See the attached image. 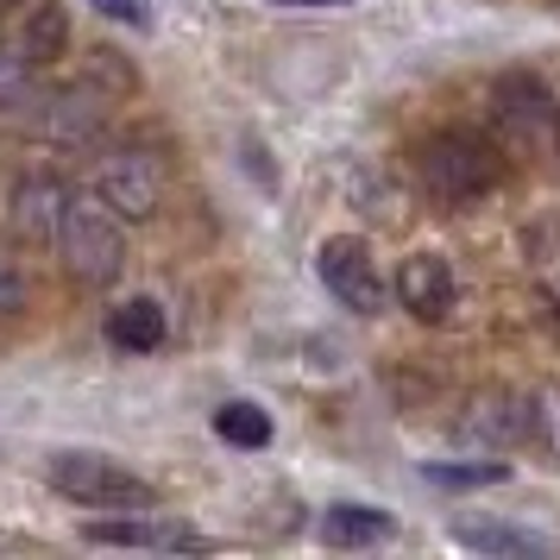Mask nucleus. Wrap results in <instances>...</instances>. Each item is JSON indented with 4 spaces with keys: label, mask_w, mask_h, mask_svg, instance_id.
<instances>
[{
    "label": "nucleus",
    "mask_w": 560,
    "mask_h": 560,
    "mask_svg": "<svg viewBox=\"0 0 560 560\" xmlns=\"http://www.w3.org/2000/svg\"><path fill=\"white\" fill-rule=\"evenodd\" d=\"M214 429H221V441H233V447H265V441H271V416L258 404H228V409H214Z\"/></svg>",
    "instance_id": "obj_17"
},
{
    "label": "nucleus",
    "mask_w": 560,
    "mask_h": 560,
    "mask_svg": "<svg viewBox=\"0 0 560 560\" xmlns=\"http://www.w3.org/2000/svg\"><path fill=\"white\" fill-rule=\"evenodd\" d=\"M529 441H541V447L555 454V466H560V384L535 390V404H529Z\"/></svg>",
    "instance_id": "obj_18"
},
{
    "label": "nucleus",
    "mask_w": 560,
    "mask_h": 560,
    "mask_svg": "<svg viewBox=\"0 0 560 560\" xmlns=\"http://www.w3.org/2000/svg\"><path fill=\"white\" fill-rule=\"evenodd\" d=\"M491 102H498V120L510 127V139H541V132L555 127V114H560V102L548 95V82L541 77H529V70H516V77H504L498 89H491Z\"/></svg>",
    "instance_id": "obj_6"
},
{
    "label": "nucleus",
    "mask_w": 560,
    "mask_h": 560,
    "mask_svg": "<svg viewBox=\"0 0 560 560\" xmlns=\"http://www.w3.org/2000/svg\"><path fill=\"white\" fill-rule=\"evenodd\" d=\"M454 541L479 548V555H529V560L548 555V535L516 529V523H454Z\"/></svg>",
    "instance_id": "obj_14"
},
{
    "label": "nucleus",
    "mask_w": 560,
    "mask_h": 560,
    "mask_svg": "<svg viewBox=\"0 0 560 560\" xmlns=\"http://www.w3.org/2000/svg\"><path fill=\"white\" fill-rule=\"evenodd\" d=\"M82 541H95V548H177V555H196L208 548L196 529H183V523H164V516H107V523H89Z\"/></svg>",
    "instance_id": "obj_7"
},
{
    "label": "nucleus",
    "mask_w": 560,
    "mask_h": 560,
    "mask_svg": "<svg viewBox=\"0 0 560 560\" xmlns=\"http://www.w3.org/2000/svg\"><path fill=\"white\" fill-rule=\"evenodd\" d=\"M416 164H422V189H429L441 208H472L504 183V152H498L491 139H479V132H466V127L434 132L429 145L416 152Z\"/></svg>",
    "instance_id": "obj_1"
},
{
    "label": "nucleus",
    "mask_w": 560,
    "mask_h": 560,
    "mask_svg": "<svg viewBox=\"0 0 560 560\" xmlns=\"http://www.w3.org/2000/svg\"><path fill=\"white\" fill-rule=\"evenodd\" d=\"M102 120H107V95H95V82H77V89H63V95L45 102L38 132H45V139H63V145H77V139H95Z\"/></svg>",
    "instance_id": "obj_9"
},
{
    "label": "nucleus",
    "mask_w": 560,
    "mask_h": 560,
    "mask_svg": "<svg viewBox=\"0 0 560 560\" xmlns=\"http://www.w3.org/2000/svg\"><path fill=\"white\" fill-rule=\"evenodd\" d=\"M322 535L334 548H365V541H390V516L372 504H334L322 516Z\"/></svg>",
    "instance_id": "obj_15"
},
{
    "label": "nucleus",
    "mask_w": 560,
    "mask_h": 560,
    "mask_svg": "<svg viewBox=\"0 0 560 560\" xmlns=\"http://www.w3.org/2000/svg\"><path fill=\"white\" fill-rule=\"evenodd\" d=\"M498 479H510V459H491V466H429V485H447V491L498 485Z\"/></svg>",
    "instance_id": "obj_19"
},
{
    "label": "nucleus",
    "mask_w": 560,
    "mask_h": 560,
    "mask_svg": "<svg viewBox=\"0 0 560 560\" xmlns=\"http://www.w3.org/2000/svg\"><path fill=\"white\" fill-rule=\"evenodd\" d=\"M397 296L416 322H441L447 308H454V271H447V258L441 253H416L404 258V271H397Z\"/></svg>",
    "instance_id": "obj_8"
},
{
    "label": "nucleus",
    "mask_w": 560,
    "mask_h": 560,
    "mask_svg": "<svg viewBox=\"0 0 560 560\" xmlns=\"http://www.w3.org/2000/svg\"><path fill=\"white\" fill-rule=\"evenodd\" d=\"M26 303H32V283H26V271H20L13 258H0V322H7V315H20Z\"/></svg>",
    "instance_id": "obj_20"
},
{
    "label": "nucleus",
    "mask_w": 560,
    "mask_h": 560,
    "mask_svg": "<svg viewBox=\"0 0 560 560\" xmlns=\"http://www.w3.org/2000/svg\"><path fill=\"white\" fill-rule=\"evenodd\" d=\"M315 271H322V283H328L334 296L347 308H359V315H378L384 308V283H378V265H372V253H365V240H353V233H340V240H322V258H315Z\"/></svg>",
    "instance_id": "obj_4"
},
{
    "label": "nucleus",
    "mask_w": 560,
    "mask_h": 560,
    "mask_svg": "<svg viewBox=\"0 0 560 560\" xmlns=\"http://www.w3.org/2000/svg\"><path fill=\"white\" fill-rule=\"evenodd\" d=\"M32 102H38V63L13 38V45H0V114H26Z\"/></svg>",
    "instance_id": "obj_16"
},
{
    "label": "nucleus",
    "mask_w": 560,
    "mask_h": 560,
    "mask_svg": "<svg viewBox=\"0 0 560 560\" xmlns=\"http://www.w3.org/2000/svg\"><path fill=\"white\" fill-rule=\"evenodd\" d=\"M466 434H479V441H491V447L529 441V404H523V397H504V390H491V397H479V404H472Z\"/></svg>",
    "instance_id": "obj_10"
},
{
    "label": "nucleus",
    "mask_w": 560,
    "mask_h": 560,
    "mask_svg": "<svg viewBox=\"0 0 560 560\" xmlns=\"http://www.w3.org/2000/svg\"><path fill=\"white\" fill-rule=\"evenodd\" d=\"M57 246H63V265L82 283H114L120 265H127V221L102 196H70L63 228H57Z\"/></svg>",
    "instance_id": "obj_2"
},
{
    "label": "nucleus",
    "mask_w": 560,
    "mask_h": 560,
    "mask_svg": "<svg viewBox=\"0 0 560 560\" xmlns=\"http://www.w3.org/2000/svg\"><path fill=\"white\" fill-rule=\"evenodd\" d=\"M107 20H120V26H145V13H139V0H95Z\"/></svg>",
    "instance_id": "obj_21"
},
{
    "label": "nucleus",
    "mask_w": 560,
    "mask_h": 560,
    "mask_svg": "<svg viewBox=\"0 0 560 560\" xmlns=\"http://www.w3.org/2000/svg\"><path fill=\"white\" fill-rule=\"evenodd\" d=\"M158 183H164V171H158L152 152H139V145H127V152H114L102 164V202L120 214V221H145L158 208Z\"/></svg>",
    "instance_id": "obj_5"
},
{
    "label": "nucleus",
    "mask_w": 560,
    "mask_h": 560,
    "mask_svg": "<svg viewBox=\"0 0 560 560\" xmlns=\"http://www.w3.org/2000/svg\"><path fill=\"white\" fill-rule=\"evenodd\" d=\"M555 120H560V114H555Z\"/></svg>",
    "instance_id": "obj_23"
},
{
    "label": "nucleus",
    "mask_w": 560,
    "mask_h": 560,
    "mask_svg": "<svg viewBox=\"0 0 560 560\" xmlns=\"http://www.w3.org/2000/svg\"><path fill=\"white\" fill-rule=\"evenodd\" d=\"M107 340L120 347V353H158L164 347V308L152 296H132L107 315Z\"/></svg>",
    "instance_id": "obj_11"
},
{
    "label": "nucleus",
    "mask_w": 560,
    "mask_h": 560,
    "mask_svg": "<svg viewBox=\"0 0 560 560\" xmlns=\"http://www.w3.org/2000/svg\"><path fill=\"white\" fill-rule=\"evenodd\" d=\"M278 7H347V0H278Z\"/></svg>",
    "instance_id": "obj_22"
},
{
    "label": "nucleus",
    "mask_w": 560,
    "mask_h": 560,
    "mask_svg": "<svg viewBox=\"0 0 560 560\" xmlns=\"http://www.w3.org/2000/svg\"><path fill=\"white\" fill-rule=\"evenodd\" d=\"M63 208H70V189L51 177H32L20 183V228L32 233V240H45V246H57V228H63Z\"/></svg>",
    "instance_id": "obj_12"
},
{
    "label": "nucleus",
    "mask_w": 560,
    "mask_h": 560,
    "mask_svg": "<svg viewBox=\"0 0 560 560\" xmlns=\"http://www.w3.org/2000/svg\"><path fill=\"white\" fill-rule=\"evenodd\" d=\"M51 485L89 510H158V491L107 454H51Z\"/></svg>",
    "instance_id": "obj_3"
},
{
    "label": "nucleus",
    "mask_w": 560,
    "mask_h": 560,
    "mask_svg": "<svg viewBox=\"0 0 560 560\" xmlns=\"http://www.w3.org/2000/svg\"><path fill=\"white\" fill-rule=\"evenodd\" d=\"M63 45H70V20H63V7H57V0H32L26 26H20V51L45 70V63L63 57Z\"/></svg>",
    "instance_id": "obj_13"
}]
</instances>
